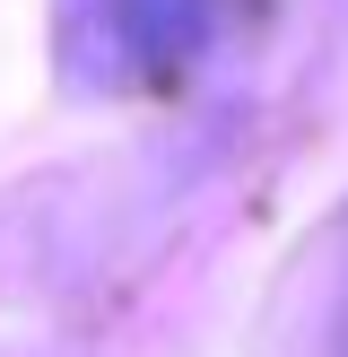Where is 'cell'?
Wrapping results in <instances>:
<instances>
[{"label":"cell","instance_id":"obj_2","mask_svg":"<svg viewBox=\"0 0 348 357\" xmlns=\"http://www.w3.org/2000/svg\"><path fill=\"white\" fill-rule=\"evenodd\" d=\"M331 357H348V296H340V331H331Z\"/></svg>","mask_w":348,"mask_h":357},{"label":"cell","instance_id":"obj_1","mask_svg":"<svg viewBox=\"0 0 348 357\" xmlns=\"http://www.w3.org/2000/svg\"><path fill=\"white\" fill-rule=\"evenodd\" d=\"M70 79L87 87H139L174 79L183 61H200L218 35V0H70Z\"/></svg>","mask_w":348,"mask_h":357}]
</instances>
